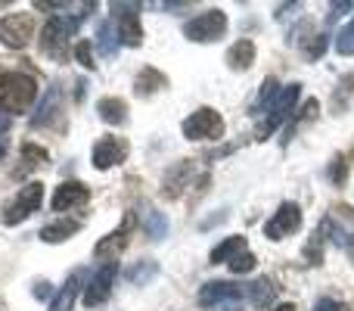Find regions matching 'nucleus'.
<instances>
[{
  "instance_id": "obj_1",
  "label": "nucleus",
  "mask_w": 354,
  "mask_h": 311,
  "mask_svg": "<svg viewBox=\"0 0 354 311\" xmlns=\"http://www.w3.org/2000/svg\"><path fill=\"white\" fill-rule=\"evenodd\" d=\"M37 100V81L25 72H6L0 75V109L3 112H22L31 109V103Z\"/></svg>"
},
{
  "instance_id": "obj_2",
  "label": "nucleus",
  "mask_w": 354,
  "mask_h": 311,
  "mask_svg": "<svg viewBox=\"0 0 354 311\" xmlns=\"http://www.w3.org/2000/svg\"><path fill=\"white\" fill-rule=\"evenodd\" d=\"M87 10H93V3H87ZM84 12H78V16H53L47 25H44L41 31V50L47 56H53V60H66L68 56V41L75 37V31L81 28V22H84Z\"/></svg>"
},
{
  "instance_id": "obj_3",
  "label": "nucleus",
  "mask_w": 354,
  "mask_h": 311,
  "mask_svg": "<svg viewBox=\"0 0 354 311\" xmlns=\"http://www.w3.org/2000/svg\"><path fill=\"white\" fill-rule=\"evenodd\" d=\"M199 305L208 311H243L249 305V283L214 281L199 290Z\"/></svg>"
},
{
  "instance_id": "obj_4",
  "label": "nucleus",
  "mask_w": 354,
  "mask_h": 311,
  "mask_svg": "<svg viewBox=\"0 0 354 311\" xmlns=\"http://www.w3.org/2000/svg\"><path fill=\"white\" fill-rule=\"evenodd\" d=\"M41 202H44V184H37V181L25 184V187L19 190V193L3 206V215H0V221H3L6 227L22 224L25 218H31V215L41 208Z\"/></svg>"
},
{
  "instance_id": "obj_5",
  "label": "nucleus",
  "mask_w": 354,
  "mask_h": 311,
  "mask_svg": "<svg viewBox=\"0 0 354 311\" xmlns=\"http://www.w3.org/2000/svg\"><path fill=\"white\" fill-rule=\"evenodd\" d=\"M183 35L193 44H208V41H221L227 35V16L224 10H205L199 16H193L183 25Z\"/></svg>"
},
{
  "instance_id": "obj_6",
  "label": "nucleus",
  "mask_w": 354,
  "mask_h": 311,
  "mask_svg": "<svg viewBox=\"0 0 354 311\" xmlns=\"http://www.w3.org/2000/svg\"><path fill=\"white\" fill-rule=\"evenodd\" d=\"M180 131L187 141H218V137L224 134V118H221V112H214L212 106H202V109H196L189 118H183Z\"/></svg>"
},
{
  "instance_id": "obj_7",
  "label": "nucleus",
  "mask_w": 354,
  "mask_h": 311,
  "mask_svg": "<svg viewBox=\"0 0 354 311\" xmlns=\"http://www.w3.org/2000/svg\"><path fill=\"white\" fill-rule=\"evenodd\" d=\"M299 94H301V85H289V87H283L280 91V97L274 100V106L268 109V118L261 122V128H258V141H268L270 134H274L280 125H286L289 122V116H292V109H295V103H299Z\"/></svg>"
},
{
  "instance_id": "obj_8",
  "label": "nucleus",
  "mask_w": 354,
  "mask_h": 311,
  "mask_svg": "<svg viewBox=\"0 0 354 311\" xmlns=\"http://www.w3.org/2000/svg\"><path fill=\"white\" fill-rule=\"evenodd\" d=\"M35 37V16L31 12H10L0 19V44L22 50Z\"/></svg>"
},
{
  "instance_id": "obj_9",
  "label": "nucleus",
  "mask_w": 354,
  "mask_h": 311,
  "mask_svg": "<svg viewBox=\"0 0 354 311\" xmlns=\"http://www.w3.org/2000/svg\"><path fill=\"white\" fill-rule=\"evenodd\" d=\"M134 227H137V215L128 212V215H124V221H122V227H118V231H112L109 237H103L97 243V249H93V258H100L103 265H112L118 256H122L124 246L131 243V233H134Z\"/></svg>"
},
{
  "instance_id": "obj_10",
  "label": "nucleus",
  "mask_w": 354,
  "mask_h": 311,
  "mask_svg": "<svg viewBox=\"0 0 354 311\" xmlns=\"http://www.w3.org/2000/svg\"><path fill=\"white\" fill-rule=\"evenodd\" d=\"M112 16H115V28L124 47H140V3H112Z\"/></svg>"
},
{
  "instance_id": "obj_11",
  "label": "nucleus",
  "mask_w": 354,
  "mask_h": 311,
  "mask_svg": "<svg viewBox=\"0 0 354 311\" xmlns=\"http://www.w3.org/2000/svg\"><path fill=\"white\" fill-rule=\"evenodd\" d=\"M299 227H301V208H299V202H283V206L274 212V218L264 224V237L277 243V240L295 233Z\"/></svg>"
},
{
  "instance_id": "obj_12",
  "label": "nucleus",
  "mask_w": 354,
  "mask_h": 311,
  "mask_svg": "<svg viewBox=\"0 0 354 311\" xmlns=\"http://www.w3.org/2000/svg\"><path fill=\"white\" fill-rule=\"evenodd\" d=\"M115 274H118V268H115V262H112V265H103V268L87 281V287H84V305L87 308H100L106 299H109L112 287H115Z\"/></svg>"
},
{
  "instance_id": "obj_13",
  "label": "nucleus",
  "mask_w": 354,
  "mask_h": 311,
  "mask_svg": "<svg viewBox=\"0 0 354 311\" xmlns=\"http://www.w3.org/2000/svg\"><path fill=\"white\" fill-rule=\"evenodd\" d=\"M128 159V141L124 137H100L93 147V168L109 171L112 165H122Z\"/></svg>"
},
{
  "instance_id": "obj_14",
  "label": "nucleus",
  "mask_w": 354,
  "mask_h": 311,
  "mask_svg": "<svg viewBox=\"0 0 354 311\" xmlns=\"http://www.w3.org/2000/svg\"><path fill=\"white\" fill-rule=\"evenodd\" d=\"M87 202H91V187H84L81 181H66L53 193V212H72Z\"/></svg>"
},
{
  "instance_id": "obj_15",
  "label": "nucleus",
  "mask_w": 354,
  "mask_h": 311,
  "mask_svg": "<svg viewBox=\"0 0 354 311\" xmlns=\"http://www.w3.org/2000/svg\"><path fill=\"white\" fill-rule=\"evenodd\" d=\"M189 177H193V162H177L165 171V181H162V193L168 199H177L183 193V187H189Z\"/></svg>"
},
{
  "instance_id": "obj_16",
  "label": "nucleus",
  "mask_w": 354,
  "mask_h": 311,
  "mask_svg": "<svg viewBox=\"0 0 354 311\" xmlns=\"http://www.w3.org/2000/svg\"><path fill=\"white\" fill-rule=\"evenodd\" d=\"M84 281H87V271H84V268L72 271V277L66 281V287H62L59 293H56V299L50 302V311H72L75 296H78V290L84 287Z\"/></svg>"
},
{
  "instance_id": "obj_17",
  "label": "nucleus",
  "mask_w": 354,
  "mask_h": 311,
  "mask_svg": "<svg viewBox=\"0 0 354 311\" xmlns=\"http://www.w3.org/2000/svg\"><path fill=\"white\" fill-rule=\"evenodd\" d=\"M59 106H62L59 87H50V91L44 94L41 106H37V116L31 118V128H47V125H53L56 116H59Z\"/></svg>"
},
{
  "instance_id": "obj_18",
  "label": "nucleus",
  "mask_w": 354,
  "mask_h": 311,
  "mask_svg": "<svg viewBox=\"0 0 354 311\" xmlns=\"http://www.w3.org/2000/svg\"><path fill=\"white\" fill-rule=\"evenodd\" d=\"M252 62H255V44H252L249 37L236 41L227 50V66H230L233 72H245V69H252Z\"/></svg>"
},
{
  "instance_id": "obj_19",
  "label": "nucleus",
  "mask_w": 354,
  "mask_h": 311,
  "mask_svg": "<svg viewBox=\"0 0 354 311\" xmlns=\"http://www.w3.org/2000/svg\"><path fill=\"white\" fill-rule=\"evenodd\" d=\"M97 112L106 125H118V128H122V125L128 122V103H124L122 97H103L97 103Z\"/></svg>"
},
{
  "instance_id": "obj_20",
  "label": "nucleus",
  "mask_w": 354,
  "mask_h": 311,
  "mask_svg": "<svg viewBox=\"0 0 354 311\" xmlns=\"http://www.w3.org/2000/svg\"><path fill=\"white\" fill-rule=\"evenodd\" d=\"M78 231H81V221H75V218H59V221H53V224L41 227V233H37V237H41L44 243H62V240L75 237Z\"/></svg>"
},
{
  "instance_id": "obj_21",
  "label": "nucleus",
  "mask_w": 354,
  "mask_h": 311,
  "mask_svg": "<svg viewBox=\"0 0 354 311\" xmlns=\"http://www.w3.org/2000/svg\"><path fill=\"white\" fill-rule=\"evenodd\" d=\"M277 299V287L270 277H261V281L249 283V305L252 308H270Z\"/></svg>"
},
{
  "instance_id": "obj_22",
  "label": "nucleus",
  "mask_w": 354,
  "mask_h": 311,
  "mask_svg": "<svg viewBox=\"0 0 354 311\" xmlns=\"http://www.w3.org/2000/svg\"><path fill=\"white\" fill-rule=\"evenodd\" d=\"M239 252H245V237H227L224 243L214 246L212 256H208V258H212V265H224V262L230 265L233 258L239 256Z\"/></svg>"
},
{
  "instance_id": "obj_23",
  "label": "nucleus",
  "mask_w": 354,
  "mask_h": 311,
  "mask_svg": "<svg viewBox=\"0 0 354 311\" xmlns=\"http://www.w3.org/2000/svg\"><path fill=\"white\" fill-rule=\"evenodd\" d=\"M140 224H143V231H147L149 240H162L168 233V218L162 212H156V208H149V206L140 212Z\"/></svg>"
},
{
  "instance_id": "obj_24",
  "label": "nucleus",
  "mask_w": 354,
  "mask_h": 311,
  "mask_svg": "<svg viewBox=\"0 0 354 311\" xmlns=\"http://www.w3.org/2000/svg\"><path fill=\"white\" fill-rule=\"evenodd\" d=\"M162 87H168L165 75L156 72V69H143V72L137 75V87H134V91L140 94V97H153V94L162 91Z\"/></svg>"
},
{
  "instance_id": "obj_25",
  "label": "nucleus",
  "mask_w": 354,
  "mask_h": 311,
  "mask_svg": "<svg viewBox=\"0 0 354 311\" xmlns=\"http://www.w3.org/2000/svg\"><path fill=\"white\" fill-rule=\"evenodd\" d=\"M47 162V150L37 147V143H25L22 147V165L16 168V177H25L28 171H35L37 165Z\"/></svg>"
},
{
  "instance_id": "obj_26",
  "label": "nucleus",
  "mask_w": 354,
  "mask_h": 311,
  "mask_svg": "<svg viewBox=\"0 0 354 311\" xmlns=\"http://www.w3.org/2000/svg\"><path fill=\"white\" fill-rule=\"evenodd\" d=\"M97 47L103 56H115L118 53V35L112 31V22H103L97 31Z\"/></svg>"
},
{
  "instance_id": "obj_27",
  "label": "nucleus",
  "mask_w": 354,
  "mask_h": 311,
  "mask_svg": "<svg viewBox=\"0 0 354 311\" xmlns=\"http://www.w3.org/2000/svg\"><path fill=\"white\" fill-rule=\"evenodd\" d=\"M280 91H283V87L277 85V78H268L261 85V91H258V103H255V109H252V112H261V109L268 112L270 106H274V100L280 97Z\"/></svg>"
},
{
  "instance_id": "obj_28",
  "label": "nucleus",
  "mask_w": 354,
  "mask_h": 311,
  "mask_svg": "<svg viewBox=\"0 0 354 311\" xmlns=\"http://www.w3.org/2000/svg\"><path fill=\"white\" fill-rule=\"evenodd\" d=\"M156 274H159V265H156V262H140V265H134V268H131L124 277H128L131 283H140V287H143V283H149Z\"/></svg>"
},
{
  "instance_id": "obj_29",
  "label": "nucleus",
  "mask_w": 354,
  "mask_h": 311,
  "mask_svg": "<svg viewBox=\"0 0 354 311\" xmlns=\"http://www.w3.org/2000/svg\"><path fill=\"white\" fill-rule=\"evenodd\" d=\"M336 50L342 56H354V19L348 25H345L342 31H339V37H336Z\"/></svg>"
},
{
  "instance_id": "obj_30",
  "label": "nucleus",
  "mask_w": 354,
  "mask_h": 311,
  "mask_svg": "<svg viewBox=\"0 0 354 311\" xmlns=\"http://www.w3.org/2000/svg\"><path fill=\"white\" fill-rule=\"evenodd\" d=\"M255 265H258V258L245 249V252H239V256L230 262V271H233V274H249V271H255Z\"/></svg>"
},
{
  "instance_id": "obj_31",
  "label": "nucleus",
  "mask_w": 354,
  "mask_h": 311,
  "mask_svg": "<svg viewBox=\"0 0 354 311\" xmlns=\"http://www.w3.org/2000/svg\"><path fill=\"white\" fill-rule=\"evenodd\" d=\"M75 56H78V62H81L84 69H91V72L97 69V62H93V47H91V41H78V44H75Z\"/></svg>"
},
{
  "instance_id": "obj_32",
  "label": "nucleus",
  "mask_w": 354,
  "mask_h": 311,
  "mask_svg": "<svg viewBox=\"0 0 354 311\" xmlns=\"http://www.w3.org/2000/svg\"><path fill=\"white\" fill-rule=\"evenodd\" d=\"M345 175H348V165H345V156L333 159V165H330V181H333V184H342V181H345Z\"/></svg>"
},
{
  "instance_id": "obj_33",
  "label": "nucleus",
  "mask_w": 354,
  "mask_h": 311,
  "mask_svg": "<svg viewBox=\"0 0 354 311\" xmlns=\"http://www.w3.org/2000/svg\"><path fill=\"white\" fill-rule=\"evenodd\" d=\"M326 41H330V37H326V35H320L317 41H311V44H308V50H305V53H308V60H320V56H324V50H326Z\"/></svg>"
},
{
  "instance_id": "obj_34",
  "label": "nucleus",
  "mask_w": 354,
  "mask_h": 311,
  "mask_svg": "<svg viewBox=\"0 0 354 311\" xmlns=\"http://www.w3.org/2000/svg\"><path fill=\"white\" fill-rule=\"evenodd\" d=\"M314 311H345V308L336 299H317L314 302Z\"/></svg>"
},
{
  "instance_id": "obj_35",
  "label": "nucleus",
  "mask_w": 354,
  "mask_h": 311,
  "mask_svg": "<svg viewBox=\"0 0 354 311\" xmlns=\"http://www.w3.org/2000/svg\"><path fill=\"white\" fill-rule=\"evenodd\" d=\"M330 10H333V16H342V12L354 10V3L351 0H342V3H330Z\"/></svg>"
},
{
  "instance_id": "obj_36",
  "label": "nucleus",
  "mask_w": 354,
  "mask_h": 311,
  "mask_svg": "<svg viewBox=\"0 0 354 311\" xmlns=\"http://www.w3.org/2000/svg\"><path fill=\"white\" fill-rule=\"evenodd\" d=\"M10 125H12V116H10V112L0 109V137H3L6 131H10Z\"/></svg>"
},
{
  "instance_id": "obj_37",
  "label": "nucleus",
  "mask_w": 354,
  "mask_h": 311,
  "mask_svg": "<svg viewBox=\"0 0 354 311\" xmlns=\"http://www.w3.org/2000/svg\"><path fill=\"white\" fill-rule=\"evenodd\" d=\"M35 296H37V299H47V296H50V283H37Z\"/></svg>"
},
{
  "instance_id": "obj_38",
  "label": "nucleus",
  "mask_w": 354,
  "mask_h": 311,
  "mask_svg": "<svg viewBox=\"0 0 354 311\" xmlns=\"http://www.w3.org/2000/svg\"><path fill=\"white\" fill-rule=\"evenodd\" d=\"M342 246H345V252L351 256V262H354V233H348V237L342 240Z\"/></svg>"
},
{
  "instance_id": "obj_39",
  "label": "nucleus",
  "mask_w": 354,
  "mask_h": 311,
  "mask_svg": "<svg viewBox=\"0 0 354 311\" xmlns=\"http://www.w3.org/2000/svg\"><path fill=\"white\" fill-rule=\"evenodd\" d=\"M274 311H295V308H292V305H277Z\"/></svg>"
},
{
  "instance_id": "obj_40",
  "label": "nucleus",
  "mask_w": 354,
  "mask_h": 311,
  "mask_svg": "<svg viewBox=\"0 0 354 311\" xmlns=\"http://www.w3.org/2000/svg\"><path fill=\"white\" fill-rule=\"evenodd\" d=\"M3 156H6V143H0V162H3Z\"/></svg>"
}]
</instances>
